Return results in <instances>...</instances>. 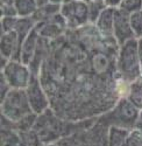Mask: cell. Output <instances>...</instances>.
Here are the masks:
<instances>
[{
    "instance_id": "14",
    "label": "cell",
    "mask_w": 142,
    "mask_h": 146,
    "mask_svg": "<svg viewBox=\"0 0 142 146\" xmlns=\"http://www.w3.org/2000/svg\"><path fill=\"white\" fill-rule=\"evenodd\" d=\"M16 9L20 15H28L35 9L33 0H16Z\"/></svg>"
},
{
    "instance_id": "6",
    "label": "cell",
    "mask_w": 142,
    "mask_h": 146,
    "mask_svg": "<svg viewBox=\"0 0 142 146\" xmlns=\"http://www.w3.org/2000/svg\"><path fill=\"white\" fill-rule=\"evenodd\" d=\"M113 35L119 46H122L127 41L135 39L134 33L131 27V21L124 9H118L114 12V29Z\"/></svg>"
},
{
    "instance_id": "4",
    "label": "cell",
    "mask_w": 142,
    "mask_h": 146,
    "mask_svg": "<svg viewBox=\"0 0 142 146\" xmlns=\"http://www.w3.org/2000/svg\"><path fill=\"white\" fill-rule=\"evenodd\" d=\"M1 74L12 89H27L33 77L26 64L13 60L8 61L7 64L3 68Z\"/></svg>"
},
{
    "instance_id": "2",
    "label": "cell",
    "mask_w": 142,
    "mask_h": 146,
    "mask_svg": "<svg viewBox=\"0 0 142 146\" xmlns=\"http://www.w3.org/2000/svg\"><path fill=\"white\" fill-rule=\"evenodd\" d=\"M118 69L122 80L129 83L139 80L140 75H142L139 61L137 39H132L121 46L118 58Z\"/></svg>"
},
{
    "instance_id": "16",
    "label": "cell",
    "mask_w": 142,
    "mask_h": 146,
    "mask_svg": "<svg viewBox=\"0 0 142 146\" xmlns=\"http://www.w3.org/2000/svg\"><path fill=\"white\" fill-rule=\"evenodd\" d=\"M137 52H139V61H140V68L142 74V39L137 40Z\"/></svg>"
},
{
    "instance_id": "1",
    "label": "cell",
    "mask_w": 142,
    "mask_h": 146,
    "mask_svg": "<svg viewBox=\"0 0 142 146\" xmlns=\"http://www.w3.org/2000/svg\"><path fill=\"white\" fill-rule=\"evenodd\" d=\"M33 113L26 89H11L6 97L1 101V116L13 123Z\"/></svg>"
},
{
    "instance_id": "15",
    "label": "cell",
    "mask_w": 142,
    "mask_h": 146,
    "mask_svg": "<svg viewBox=\"0 0 142 146\" xmlns=\"http://www.w3.org/2000/svg\"><path fill=\"white\" fill-rule=\"evenodd\" d=\"M142 0H124L121 3V9L126 12H137L141 11Z\"/></svg>"
},
{
    "instance_id": "5",
    "label": "cell",
    "mask_w": 142,
    "mask_h": 146,
    "mask_svg": "<svg viewBox=\"0 0 142 146\" xmlns=\"http://www.w3.org/2000/svg\"><path fill=\"white\" fill-rule=\"evenodd\" d=\"M27 97L30 104V108L34 113L42 115L49 108V101L47 98L44 91L41 88V84L36 76H33L29 86L26 89Z\"/></svg>"
},
{
    "instance_id": "10",
    "label": "cell",
    "mask_w": 142,
    "mask_h": 146,
    "mask_svg": "<svg viewBox=\"0 0 142 146\" xmlns=\"http://www.w3.org/2000/svg\"><path fill=\"white\" fill-rule=\"evenodd\" d=\"M1 146H27L15 129H1Z\"/></svg>"
},
{
    "instance_id": "9",
    "label": "cell",
    "mask_w": 142,
    "mask_h": 146,
    "mask_svg": "<svg viewBox=\"0 0 142 146\" xmlns=\"http://www.w3.org/2000/svg\"><path fill=\"white\" fill-rule=\"evenodd\" d=\"M131 130L120 126H110L108 129V146H125L127 136Z\"/></svg>"
},
{
    "instance_id": "11",
    "label": "cell",
    "mask_w": 142,
    "mask_h": 146,
    "mask_svg": "<svg viewBox=\"0 0 142 146\" xmlns=\"http://www.w3.org/2000/svg\"><path fill=\"white\" fill-rule=\"evenodd\" d=\"M129 101H131L137 109L142 108V80H136L133 82V86L129 90Z\"/></svg>"
},
{
    "instance_id": "8",
    "label": "cell",
    "mask_w": 142,
    "mask_h": 146,
    "mask_svg": "<svg viewBox=\"0 0 142 146\" xmlns=\"http://www.w3.org/2000/svg\"><path fill=\"white\" fill-rule=\"evenodd\" d=\"M114 12L115 9L104 11L98 19V28L105 36H112L114 29Z\"/></svg>"
},
{
    "instance_id": "7",
    "label": "cell",
    "mask_w": 142,
    "mask_h": 146,
    "mask_svg": "<svg viewBox=\"0 0 142 146\" xmlns=\"http://www.w3.org/2000/svg\"><path fill=\"white\" fill-rule=\"evenodd\" d=\"M108 129L104 121L99 120L85 131V145L86 146H108Z\"/></svg>"
},
{
    "instance_id": "12",
    "label": "cell",
    "mask_w": 142,
    "mask_h": 146,
    "mask_svg": "<svg viewBox=\"0 0 142 146\" xmlns=\"http://www.w3.org/2000/svg\"><path fill=\"white\" fill-rule=\"evenodd\" d=\"M129 21H131V27L135 39H142V11L132 13L129 17Z\"/></svg>"
},
{
    "instance_id": "17",
    "label": "cell",
    "mask_w": 142,
    "mask_h": 146,
    "mask_svg": "<svg viewBox=\"0 0 142 146\" xmlns=\"http://www.w3.org/2000/svg\"><path fill=\"white\" fill-rule=\"evenodd\" d=\"M43 146H57L56 144H47V145H43Z\"/></svg>"
},
{
    "instance_id": "13",
    "label": "cell",
    "mask_w": 142,
    "mask_h": 146,
    "mask_svg": "<svg viewBox=\"0 0 142 146\" xmlns=\"http://www.w3.org/2000/svg\"><path fill=\"white\" fill-rule=\"evenodd\" d=\"M125 146H142V131L134 127L129 131Z\"/></svg>"
},
{
    "instance_id": "3",
    "label": "cell",
    "mask_w": 142,
    "mask_h": 146,
    "mask_svg": "<svg viewBox=\"0 0 142 146\" xmlns=\"http://www.w3.org/2000/svg\"><path fill=\"white\" fill-rule=\"evenodd\" d=\"M105 120H101L108 126H120L128 130L136 127L139 119V109L127 98H124L115 106V109L104 117Z\"/></svg>"
}]
</instances>
